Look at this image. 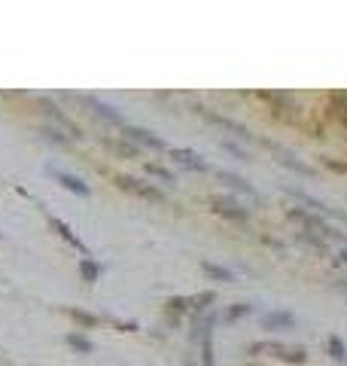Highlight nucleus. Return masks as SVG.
<instances>
[{"label":"nucleus","mask_w":347,"mask_h":366,"mask_svg":"<svg viewBox=\"0 0 347 366\" xmlns=\"http://www.w3.org/2000/svg\"><path fill=\"white\" fill-rule=\"evenodd\" d=\"M210 205H214V211L216 214H223V217H228V220H247V207H241L235 198H226V196H214L210 198Z\"/></svg>","instance_id":"obj_1"},{"label":"nucleus","mask_w":347,"mask_h":366,"mask_svg":"<svg viewBox=\"0 0 347 366\" xmlns=\"http://www.w3.org/2000/svg\"><path fill=\"white\" fill-rule=\"evenodd\" d=\"M259 323H262V330H290L295 327V314L293 312H265Z\"/></svg>","instance_id":"obj_2"},{"label":"nucleus","mask_w":347,"mask_h":366,"mask_svg":"<svg viewBox=\"0 0 347 366\" xmlns=\"http://www.w3.org/2000/svg\"><path fill=\"white\" fill-rule=\"evenodd\" d=\"M116 180H119V186L131 189V193H138V196H143V198H152V202H162V198H165L156 186H149V183H143V180H138V177H116Z\"/></svg>","instance_id":"obj_3"},{"label":"nucleus","mask_w":347,"mask_h":366,"mask_svg":"<svg viewBox=\"0 0 347 366\" xmlns=\"http://www.w3.org/2000/svg\"><path fill=\"white\" fill-rule=\"evenodd\" d=\"M125 138L134 140V144L152 147V149H162V147H165V140L156 138V135H152V131H147V129H125Z\"/></svg>","instance_id":"obj_4"},{"label":"nucleus","mask_w":347,"mask_h":366,"mask_svg":"<svg viewBox=\"0 0 347 366\" xmlns=\"http://www.w3.org/2000/svg\"><path fill=\"white\" fill-rule=\"evenodd\" d=\"M171 156L180 165H186V168H192V171H207V162L201 159L198 153H192V149H171Z\"/></svg>","instance_id":"obj_5"},{"label":"nucleus","mask_w":347,"mask_h":366,"mask_svg":"<svg viewBox=\"0 0 347 366\" xmlns=\"http://www.w3.org/2000/svg\"><path fill=\"white\" fill-rule=\"evenodd\" d=\"M219 180H223V183H228V186H232V189H238V193H244L247 198H253V202H256V198H259V193H256V189H253V186H250V183L244 180V177H238V174L219 171Z\"/></svg>","instance_id":"obj_6"},{"label":"nucleus","mask_w":347,"mask_h":366,"mask_svg":"<svg viewBox=\"0 0 347 366\" xmlns=\"http://www.w3.org/2000/svg\"><path fill=\"white\" fill-rule=\"evenodd\" d=\"M52 229H55L58 235H61V238H64V241H67V244H71V247H76V251L82 254V260H86V256H89V247L82 244V241L76 238V235H73V232H71V226H67V223H61V220H52Z\"/></svg>","instance_id":"obj_7"},{"label":"nucleus","mask_w":347,"mask_h":366,"mask_svg":"<svg viewBox=\"0 0 347 366\" xmlns=\"http://www.w3.org/2000/svg\"><path fill=\"white\" fill-rule=\"evenodd\" d=\"M259 348H265V351H277L274 357L290 360V363H304V360H308V354H304L302 348H283V345H259Z\"/></svg>","instance_id":"obj_8"},{"label":"nucleus","mask_w":347,"mask_h":366,"mask_svg":"<svg viewBox=\"0 0 347 366\" xmlns=\"http://www.w3.org/2000/svg\"><path fill=\"white\" fill-rule=\"evenodd\" d=\"M55 174V180L61 183V186H67L71 193H76V196H89V186L82 183L80 177H73V174H64V171H52Z\"/></svg>","instance_id":"obj_9"},{"label":"nucleus","mask_w":347,"mask_h":366,"mask_svg":"<svg viewBox=\"0 0 347 366\" xmlns=\"http://www.w3.org/2000/svg\"><path fill=\"white\" fill-rule=\"evenodd\" d=\"M86 101H89V107H95V113H98V116H104V119H110V122H122V116L116 113L110 104H101L98 98H86Z\"/></svg>","instance_id":"obj_10"},{"label":"nucleus","mask_w":347,"mask_h":366,"mask_svg":"<svg viewBox=\"0 0 347 366\" xmlns=\"http://www.w3.org/2000/svg\"><path fill=\"white\" fill-rule=\"evenodd\" d=\"M80 274H82V281H89V284H95V281L101 278V265H98L95 260H89V256H86V260L80 263Z\"/></svg>","instance_id":"obj_11"},{"label":"nucleus","mask_w":347,"mask_h":366,"mask_svg":"<svg viewBox=\"0 0 347 366\" xmlns=\"http://www.w3.org/2000/svg\"><path fill=\"white\" fill-rule=\"evenodd\" d=\"M201 269H205L210 278H216V281H235V274L223 269V265H216V263H201Z\"/></svg>","instance_id":"obj_12"},{"label":"nucleus","mask_w":347,"mask_h":366,"mask_svg":"<svg viewBox=\"0 0 347 366\" xmlns=\"http://www.w3.org/2000/svg\"><path fill=\"white\" fill-rule=\"evenodd\" d=\"M329 354H332L335 360H347V348H344L341 336H329Z\"/></svg>","instance_id":"obj_13"},{"label":"nucleus","mask_w":347,"mask_h":366,"mask_svg":"<svg viewBox=\"0 0 347 366\" xmlns=\"http://www.w3.org/2000/svg\"><path fill=\"white\" fill-rule=\"evenodd\" d=\"M277 156H281V162H283V165H290L293 171H299V174H311V168H308V165H302V162L295 159L293 153H283V149H277Z\"/></svg>","instance_id":"obj_14"},{"label":"nucleus","mask_w":347,"mask_h":366,"mask_svg":"<svg viewBox=\"0 0 347 366\" xmlns=\"http://www.w3.org/2000/svg\"><path fill=\"white\" fill-rule=\"evenodd\" d=\"M67 345L76 348L80 354H89V351H91V342H89V339H86V336H76V332H71V336H67Z\"/></svg>","instance_id":"obj_15"},{"label":"nucleus","mask_w":347,"mask_h":366,"mask_svg":"<svg viewBox=\"0 0 347 366\" xmlns=\"http://www.w3.org/2000/svg\"><path fill=\"white\" fill-rule=\"evenodd\" d=\"M293 196H295V198H302V202H304V205H311V207H314V211H323V214H332V207H326L323 202H320V198H311V196H304V193H295V189H293Z\"/></svg>","instance_id":"obj_16"},{"label":"nucleus","mask_w":347,"mask_h":366,"mask_svg":"<svg viewBox=\"0 0 347 366\" xmlns=\"http://www.w3.org/2000/svg\"><path fill=\"white\" fill-rule=\"evenodd\" d=\"M71 314H73V318L80 321V323H86V327H95V323H98L95 314H86V312H71Z\"/></svg>","instance_id":"obj_17"},{"label":"nucleus","mask_w":347,"mask_h":366,"mask_svg":"<svg viewBox=\"0 0 347 366\" xmlns=\"http://www.w3.org/2000/svg\"><path fill=\"white\" fill-rule=\"evenodd\" d=\"M244 314H250V305H235V309L228 312V321H238V318H244Z\"/></svg>","instance_id":"obj_18"},{"label":"nucleus","mask_w":347,"mask_h":366,"mask_svg":"<svg viewBox=\"0 0 347 366\" xmlns=\"http://www.w3.org/2000/svg\"><path fill=\"white\" fill-rule=\"evenodd\" d=\"M149 171H152V174H156V177H162L165 183H171V180H174V177H171V171H165V168H158V165H149Z\"/></svg>","instance_id":"obj_19"},{"label":"nucleus","mask_w":347,"mask_h":366,"mask_svg":"<svg viewBox=\"0 0 347 366\" xmlns=\"http://www.w3.org/2000/svg\"><path fill=\"white\" fill-rule=\"evenodd\" d=\"M344 101H347V95H344ZM341 119L347 122V110H341Z\"/></svg>","instance_id":"obj_20"}]
</instances>
